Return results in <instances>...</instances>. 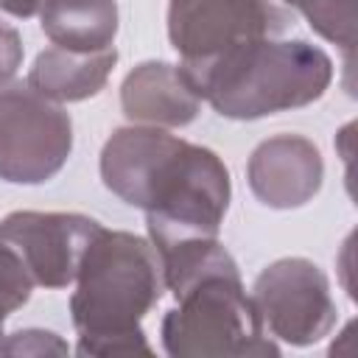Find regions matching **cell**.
<instances>
[{
  "label": "cell",
  "instance_id": "cell-1",
  "mask_svg": "<svg viewBox=\"0 0 358 358\" xmlns=\"http://www.w3.org/2000/svg\"><path fill=\"white\" fill-rule=\"evenodd\" d=\"M101 179L120 201L145 210L151 246L182 238H218L232 199L224 159L168 129H115L101 151Z\"/></svg>",
  "mask_w": 358,
  "mask_h": 358
},
{
  "label": "cell",
  "instance_id": "cell-2",
  "mask_svg": "<svg viewBox=\"0 0 358 358\" xmlns=\"http://www.w3.org/2000/svg\"><path fill=\"white\" fill-rule=\"evenodd\" d=\"M165 291L162 266L151 241L101 227L90 241L70 296L78 330V355L151 352L143 319Z\"/></svg>",
  "mask_w": 358,
  "mask_h": 358
},
{
  "label": "cell",
  "instance_id": "cell-3",
  "mask_svg": "<svg viewBox=\"0 0 358 358\" xmlns=\"http://www.w3.org/2000/svg\"><path fill=\"white\" fill-rule=\"evenodd\" d=\"M333 81V59L305 39L241 45L193 78L201 101L232 120H257L319 101Z\"/></svg>",
  "mask_w": 358,
  "mask_h": 358
},
{
  "label": "cell",
  "instance_id": "cell-4",
  "mask_svg": "<svg viewBox=\"0 0 358 358\" xmlns=\"http://www.w3.org/2000/svg\"><path fill=\"white\" fill-rule=\"evenodd\" d=\"M173 358H268L280 347L266 333L238 268L213 271L176 294L159 327Z\"/></svg>",
  "mask_w": 358,
  "mask_h": 358
},
{
  "label": "cell",
  "instance_id": "cell-5",
  "mask_svg": "<svg viewBox=\"0 0 358 358\" xmlns=\"http://www.w3.org/2000/svg\"><path fill=\"white\" fill-rule=\"evenodd\" d=\"M291 20L280 0H171L168 39L193 81L224 53L285 34Z\"/></svg>",
  "mask_w": 358,
  "mask_h": 358
},
{
  "label": "cell",
  "instance_id": "cell-6",
  "mask_svg": "<svg viewBox=\"0 0 358 358\" xmlns=\"http://www.w3.org/2000/svg\"><path fill=\"white\" fill-rule=\"evenodd\" d=\"M73 120L28 84H0V179L42 185L70 159Z\"/></svg>",
  "mask_w": 358,
  "mask_h": 358
},
{
  "label": "cell",
  "instance_id": "cell-7",
  "mask_svg": "<svg viewBox=\"0 0 358 358\" xmlns=\"http://www.w3.org/2000/svg\"><path fill=\"white\" fill-rule=\"evenodd\" d=\"M252 302L266 333L291 347L322 341L336 324V302L327 274L308 257L268 263L252 288Z\"/></svg>",
  "mask_w": 358,
  "mask_h": 358
},
{
  "label": "cell",
  "instance_id": "cell-8",
  "mask_svg": "<svg viewBox=\"0 0 358 358\" xmlns=\"http://www.w3.org/2000/svg\"><path fill=\"white\" fill-rule=\"evenodd\" d=\"M101 221L81 213H36L17 210L0 221L6 241L42 288H67L76 282L81 257L98 235Z\"/></svg>",
  "mask_w": 358,
  "mask_h": 358
},
{
  "label": "cell",
  "instance_id": "cell-9",
  "mask_svg": "<svg viewBox=\"0 0 358 358\" xmlns=\"http://www.w3.org/2000/svg\"><path fill=\"white\" fill-rule=\"evenodd\" d=\"M322 179V151L302 134L268 137L252 151L246 162L249 190L271 210H296L308 204L319 193Z\"/></svg>",
  "mask_w": 358,
  "mask_h": 358
},
{
  "label": "cell",
  "instance_id": "cell-10",
  "mask_svg": "<svg viewBox=\"0 0 358 358\" xmlns=\"http://www.w3.org/2000/svg\"><path fill=\"white\" fill-rule=\"evenodd\" d=\"M120 106L131 123L182 129L196 120L201 95L179 64L143 62L123 78Z\"/></svg>",
  "mask_w": 358,
  "mask_h": 358
},
{
  "label": "cell",
  "instance_id": "cell-11",
  "mask_svg": "<svg viewBox=\"0 0 358 358\" xmlns=\"http://www.w3.org/2000/svg\"><path fill=\"white\" fill-rule=\"evenodd\" d=\"M115 64H117L115 48L78 53V50H64L50 45L34 59V67L28 70L25 84L56 103H73V101L98 95L109 81Z\"/></svg>",
  "mask_w": 358,
  "mask_h": 358
},
{
  "label": "cell",
  "instance_id": "cell-12",
  "mask_svg": "<svg viewBox=\"0 0 358 358\" xmlns=\"http://www.w3.org/2000/svg\"><path fill=\"white\" fill-rule=\"evenodd\" d=\"M39 25L50 45L78 53L115 48L117 3L115 0H45Z\"/></svg>",
  "mask_w": 358,
  "mask_h": 358
},
{
  "label": "cell",
  "instance_id": "cell-13",
  "mask_svg": "<svg viewBox=\"0 0 358 358\" xmlns=\"http://www.w3.org/2000/svg\"><path fill=\"white\" fill-rule=\"evenodd\" d=\"M285 8L299 11L308 25L327 42L344 48L355 45V0H280Z\"/></svg>",
  "mask_w": 358,
  "mask_h": 358
},
{
  "label": "cell",
  "instance_id": "cell-14",
  "mask_svg": "<svg viewBox=\"0 0 358 358\" xmlns=\"http://www.w3.org/2000/svg\"><path fill=\"white\" fill-rule=\"evenodd\" d=\"M34 285L36 282L25 268L22 257L6 241H0V322H6L31 299Z\"/></svg>",
  "mask_w": 358,
  "mask_h": 358
},
{
  "label": "cell",
  "instance_id": "cell-15",
  "mask_svg": "<svg viewBox=\"0 0 358 358\" xmlns=\"http://www.w3.org/2000/svg\"><path fill=\"white\" fill-rule=\"evenodd\" d=\"M70 347L50 330H17L3 338L0 355H67Z\"/></svg>",
  "mask_w": 358,
  "mask_h": 358
},
{
  "label": "cell",
  "instance_id": "cell-16",
  "mask_svg": "<svg viewBox=\"0 0 358 358\" xmlns=\"http://www.w3.org/2000/svg\"><path fill=\"white\" fill-rule=\"evenodd\" d=\"M20 64H22V39L11 25L0 22V84L11 81Z\"/></svg>",
  "mask_w": 358,
  "mask_h": 358
},
{
  "label": "cell",
  "instance_id": "cell-17",
  "mask_svg": "<svg viewBox=\"0 0 358 358\" xmlns=\"http://www.w3.org/2000/svg\"><path fill=\"white\" fill-rule=\"evenodd\" d=\"M45 0H0V11L11 14V17H20V20H28L34 14H39Z\"/></svg>",
  "mask_w": 358,
  "mask_h": 358
},
{
  "label": "cell",
  "instance_id": "cell-18",
  "mask_svg": "<svg viewBox=\"0 0 358 358\" xmlns=\"http://www.w3.org/2000/svg\"><path fill=\"white\" fill-rule=\"evenodd\" d=\"M3 336H6V333H3V322H0V344H3Z\"/></svg>",
  "mask_w": 358,
  "mask_h": 358
}]
</instances>
